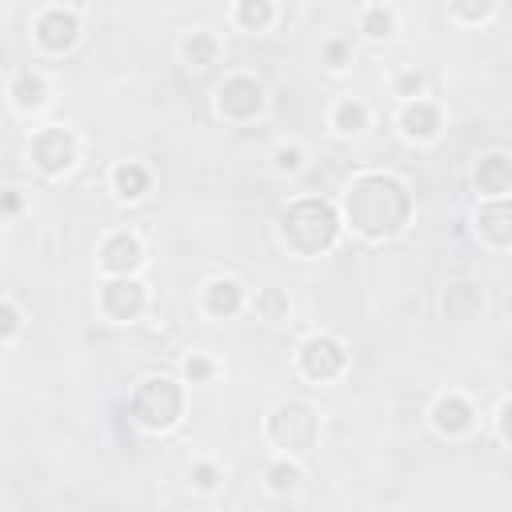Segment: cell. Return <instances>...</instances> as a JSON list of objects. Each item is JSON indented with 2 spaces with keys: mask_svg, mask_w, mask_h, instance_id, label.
<instances>
[{
  "mask_svg": "<svg viewBox=\"0 0 512 512\" xmlns=\"http://www.w3.org/2000/svg\"><path fill=\"white\" fill-rule=\"evenodd\" d=\"M216 112L228 120V124H252L256 116H264L268 108V92L256 76L248 72H228L220 84H216V96H212Z\"/></svg>",
  "mask_w": 512,
  "mask_h": 512,
  "instance_id": "cell-6",
  "label": "cell"
},
{
  "mask_svg": "<svg viewBox=\"0 0 512 512\" xmlns=\"http://www.w3.org/2000/svg\"><path fill=\"white\" fill-rule=\"evenodd\" d=\"M248 308H252V312H256V320H264V324H284V320H288V312H292V300H288V292H284V288L268 284V288H256V296L248 300Z\"/></svg>",
  "mask_w": 512,
  "mask_h": 512,
  "instance_id": "cell-22",
  "label": "cell"
},
{
  "mask_svg": "<svg viewBox=\"0 0 512 512\" xmlns=\"http://www.w3.org/2000/svg\"><path fill=\"white\" fill-rule=\"evenodd\" d=\"M148 284L140 280V272L136 276H104V284H100V292H96V308H100V316L104 320H112V324H132V320H140L144 312H148Z\"/></svg>",
  "mask_w": 512,
  "mask_h": 512,
  "instance_id": "cell-8",
  "label": "cell"
},
{
  "mask_svg": "<svg viewBox=\"0 0 512 512\" xmlns=\"http://www.w3.org/2000/svg\"><path fill=\"white\" fill-rule=\"evenodd\" d=\"M48 96H52V88H48L44 72L24 68V72H16V76L8 80V100H12L16 112H40V108L48 104Z\"/></svg>",
  "mask_w": 512,
  "mask_h": 512,
  "instance_id": "cell-16",
  "label": "cell"
},
{
  "mask_svg": "<svg viewBox=\"0 0 512 512\" xmlns=\"http://www.w3.org/2000/svg\"><path fill=\"white\" fill-rule=\"evenodd\" d=\"M264 436L280 456H304L320 444V412L308 400H280L264 420Z\"/></svg>",
  "mask_w": 512,
  "mask_h": 512,
  "instance_id": "cell-4",
  "label": "cell"
},
{
  "mask_svg": "<svg viewBox=\"0 0 512 512\" xmlns=\"http://www.w3.org/2000/svg\"><path fill=\"white\" fill-rule=\"evenodd\" d=\"M472 236L480 240V248L488 252H508L512 248V212H508V196L504 200H480L472 212Z\"/></svg>",
  "mask_w": 512,
  "mask_h": 512,
  "instance_id": "cell-13",
  "label": "cell"
},
{
  "mask_svg": "<svg viewBox=\"0 0 512 512\" xmlns=\"http://www.w3.org/2000/svg\"><path fill=\"white\" fill-rule=\"evenodd\" d=\"M24 208V192L20 188H0V216H12Z\"/></svg>",
  "mask_w": 512,
  "mask_h": 512,
  "instance_id": "cell-33",
  "label": "cell"
},
{
  "mask_svg": "<svg viewBox=\"0 0 512 512\" xmlns=\"http://www.w3.org/2000/svg\"><path fill=\"white\" fill-rule=\"evenodd\" d=\"M360 32H364V40H372V44L392 40V32H396V12H392L388 4H368V8L360 12Z\"/></svg>",
  "mask_w": 512,
  "mask_h": 512,
  "instance_id": "cell-23",
  "label": "cell"
},
{
  "mask_svg": "<svg viewBox=\"0 0 512 512\" xmlns=\"http://www.w3.org/2000/svg\"><path fill=\"white\" fill-rule=\"evenodd\" d=\"M264 480H268V488H272L276 496H288V492H296V488H300V480H304V468L296 464V456H276V460L268 464Z\"/></svg>",
  "mask_w": 512,
  "mask_h": 512,
  "instance_id": "cell-24",
  "label": "cell"
},
{
  "mask_svg": "<svg viewBox=\"0 0 512 512\" xmlns=\"http://www.w3.org/2000/svg\"><path fill=\"white\" fill-rule=\"evenodd\" d=\"M396 96H404V100L424 96V76H420V72H404V76L396 80Z\"/></svg>",
  "mask_w": 512,
  "mask_h": 512,
  "instance_id": "cell-32",
  "label": "cell"
},
{
  "mask_svg": "<svg viewBox=\"0 0 512 512\" xmlns=\"http://www.w3.org/2000/svg\"><path fill=\"white\" fill-rule=\"evenodd\" d=\"M248 308V288L236 276H212L200 288V312L208 320H232Z\"/></svg>",
  "mask_w": 512,
  "mask_h": 512,
  "instance_id": "cell-15",
  "label": "cell"
},
{
  "mask_svg": "<svg viewBox=\"0 0 512 512\" xmlns=\"http://www.w3.org/2000/svg\"><path fill=\"white\" fill-rule=\"evenodd\" d=\"M232 24L248 36H260L276 24V0H232Z\"/></svg>",
  "mask_w": 512,
  "mask_h": 512,
  "instance_id": "cell-20",
  "label": "cell"
},
{
  "mask_svg": "<svg viewBox=\"0 0 512 512\" xmlns=\"http://www.w3.org/2000/svg\"><path fill=\"white\" fill-rule=\"evenodd\" d=\"M32 40L48 56H64L80 44V16L72 8H44L32 24Z\"/></svg>",
  "mask_w": 512,
  "mask_h": 512,
  "instance_id": "cell-9",
  "label": "cell"
},
{
  "mask_svg": "<svg viewBox=\"0 0 512 512\" xmlns=\"http://www.w3.org/2000/svg\"><path fill=\"white\" fill-rule=\"evenodd\" d=\"M296 368L312 384H332V380H340L348 372V348L332 332H312L296 348Z\"/></svg>",
  "mask_w": 512,
  "mask_h": 512,
  "instance_id": "cell-7",
  "label": "cell"
},
{
  "mask_svg": "<svg viewBox=\"0 0 512 512\" xmlns=\"http://www.w3.org/2000/svg\"><path fill=\"white\" fill-rule=\"evenodd\" d=\"M272 168H276L280 176H296V172L304 168V148H300V144H276V148H272Z\"/></svg>",
  "mask_w": 512,
  "mask_h": 512,
  "instance_id": "cell-27",
  "label": "cell"
},
{
  "mask_svg": "<svg viewBox=\"0 0 512 512\" xmlns=\"http://www.w3.org/2000/svg\"><path fill=\"white\" fill-rule=\"evenodd\" d=\"M508 416H512V400L508 396H500V404H496V440L500 444H512V432H508Z\"/></svg>",
  "mask_w": 512,
  "mask_h": 512,
  "instance_id": "cell-31",
  "label": "cell"
},
{
  "mask_svg": "<svg viewBox=\"0 0 512 512\" xmlns=\"http://www.w3.org/2000/svg\"><path fill=\"white\" fill-rule=\"evenodd\" d=\"M340 224L352 228L360 240H392L412 224L416 200L412 188L396 176V172H360L348 180V188L340 192Z\"/></svg>",
  "mask_w": 512,
  "mask_h": 512,
  "instance_id": "cell-1",
  "label": "cell"
},
{
  "mask_svg": "<svg viewBox=\"0 0 512 512\" xmlns=\"http://www.w3.org/2000/svg\"><path fill=\"white\" fill-rule=\"evenodd\" d=\"M440 308H444L448 320H472V316L484 312V288L476 280H456V284L444 288Z\"/></svg>",
  "mask_w": 512,
  "mask_h": 512,
  "instance_id": "cell-17",
  "label": "cell"
},
{
  "mask_svg": "<svg viewBox=\"0 0 512 512\" xmlns=\"http://www.w3.org/2000/svg\"><path fill=\"white\" fill-rule=\"evenodd\" d=\"M496 8H500V0H448L452 20H456V24H464V28L488 24V20L496 16Z\"/></svg>",
  "mask_w": 512,
  "mask_h": 512,
  "instance_id": "cell-25",
  "label": "cell"
},
{
  "mask_svg": "<svg viewBox=\"0 0 512 512\" xmlns=\"http://www.w3.org/2000/svg\"><path fill=\"white\" fill-rule=\"evenodd\" d=\"M128 416L144 432H168V428H176L180 416H184V384L172 380V376H164V372L144 376L132 388V396H128Z\"/></svg>",
  "mask_w": 512,
  "mask_h": 512,
  "instance_id": "cell-3",
  "label": "cell"
},
{
  "mask_svg": "<svg viewBox=\"0 0 512 512\" xmlns=\"http://www.w3.org/2000/svg\"><path fill=\"white\" fill-rule=\"evenodd\" d=\"M328 124H332L340 136L356 140V136H364V132L372 128V108H368L360 96H344V100H336V104H332Z\"/></svg>",
  "mask_w": 512,
  "mask_h": 512,
  "instance_id": "cell-19",
  "label": "cell"
},
{
  "mask_svg": "<svg viewBox=\"0 0 512 512\" xmlns=\"http://www.w3.org/2000/svg\"><path fill=\"white\" fill-rule=\"evenodd\" d=\"M212 376H216V364H212L208 356L192 352V356L184 360V380H188V384H200V380H212Z\"/></svg>",
  "mask_w": 512,
  "mask_h": 512,
  "instance_id": "cell-30",
  "label": "cell"
},
{
  "mask_svg": "<svg viewBox=\"0 0 512 512\" xmlns=\"http://www.w3.org/2000/svg\"><path fill=\"white\" fill-rule=\"evenodd\" d=\"M472 188L480 200H504L512 192V156L504 148H488L472 164Z\"/></svg>",
  "mask_w": 512,
  "mask_h": 512,
  "instance_id": "cell-14",
  "label": "cell"
},
{
  "mask_svg": "<svg viewBox=\"0 0 512 512\" xmlns=\"http://www.w3.org/2000/svg\"><path fill=\"white\" fill-rule=\"evenodd\" d=\"M188 476H192V488H200V492H212V488L224 480V472H220L216 460H196Z\"/></svg>",
  "mask_w": 512,
  "mask_h": 512,
  "instance_id": "cell-29",
  "label": "cell"
},
{
  "mask_svg": "<svg viewBox=\"0 0 512 512\" xmlns=\"http://www.w3.org/2000/svg\"><path fill=\"white\" fill-rule=\"evenodd\" d=\"M320 56H324V68L340 76V72H348V64H352V44H348L344 36H332V40H324Z\"/></svg>",
  "mask_w": 512,
  "mask_h": 512,
  "instance_id": "cell-26",
  "label": "cell"
},
{
  "mask_svg": "<svg viewBox=\"0 0 512 512\" xmlns=\"http://www.w3.org/2000/svg\"><path fill=\"white\" fill-rule=\"evenodd\" d=\"M344 224L332 200L320 196H296L284 204L280 220H276V240L296 256V260H320L324 252L336 248Z\"/></svg>",
  "mask_w": 512,
  "mask_h": 512,
  "instance_id": "cell-2",
  "label": "cell"
},
{
  "mask_svg": "<svg viewBox=\"0 0 512 512\" xmlns=\"http://www.w3.org/2000/svg\"><path fill=\"white\" fill-rule=\"evenodd\" d=\"M108 184H112V192H116V200H140V196H148V188H152V168L148 164H140V160H120L112 172H108Z\"/></svg>",
  "mask_w": 512,
  "mask_h": 512,
  "instance_id": "cell-18",
  "label": "cell"
},
{
  "mask_svg": "<svg viewBox=\"0 0 512 512\" xmlns=\"http://www.w3.org/2000/svg\"><path fill=\"white\" fill-rule=\"evenodd\" d=\"M216 56H220V40H216L208 28L184 32V40H180V60H184L188 68H208V64H216Z\"/></svg>",
  "mask_w": 512,
  "mask_h": 512,
  "instance_id": "cell-21",
  "label": "cell"
},
{
  "mask_svg": "<svg viewBox=\"0 0 512 512\" xmlns=\"http://www.w3.org/2000/svg\"><path fill=\"white\" fill-rule=\"evenodd\" d=\"M24 332V312L12 300H0V344H12Z\"/></svg>",
  "mask_w": 512,
  "mask_h": 512,
  "instance_id": "cell-28",
  "label": "cell"
},
{
  "mask_svg": "<svg viewBox=\"0 0 512 512\" xmlns=\"http://www.w3.org/2000/svg\"><path fill=\"white\" fill-rule=\"evenodd\" d=\"M28 160L40 176L48 180H60L76 168L80 160V136L64 124H48V128H36L32 140H28Z\"/></svg>",
  "mask_w": 512,
  "mask_h": 512,
  "instance_id": "cell-5",
  "label": "cell"
},
{
  "mask_svg": "<svg viewBox=\"0 0 512 512\" xmlns=\"http://www.w3.org/2000/svg\"><path fill=\"white\" fill-rule=\"evenodd\" d=\"M100 276H136L144 268V240L136 232H108L96 248Z\"/></svg>",
  "mask_w": 512,
  "mask_h": 512,
  "instance_id": "cell-11",
  "label": "cell"
},
{
  "mask_svg": "<svg viewBox=\"0 0 512 512\" xmlns=\"http://www.w3.org/2000/svg\"><path fill=\"white\" fill-rule=\"evenodd\" d=\"M0 20H4V8H0Z\"/></svg>",
  "mask_w": 512,
  "mask_h": 512,
  "instance_id": "cell-34",
  "label": "cell"
},
{
  "mask_svg": "<svg viewBox=\"0 0 512 512\" xmlns=\"http://www.w3.org/2000/svg\"><path fill=\"white\" fill-rule=\"evenodd\" d=\"M428 424L436 436L444 440H460L476 428V404L464 396V392H440L428 408Z\"/></svg>",
  "mask_w": 512,
  "mask_h": 512,
  "instance_id": "cell-12",
  "label": "cell"
},
{
  "mask_svg": "<svg viewBox=\"0 0 512 512\" xmlns=\"http://www.w3.org/2000/svg\"><path fill=\"white\" fill-rule=\"evenodd\" d=\"M396 128L408 144H432L444 132V108L432 96H412L396 112Z\"/></svg>",
  "mask_w": 512,
  "mask_h": 512,
  "instance_id": "cell-10",
  "label": "cell"
}]
</instances>
